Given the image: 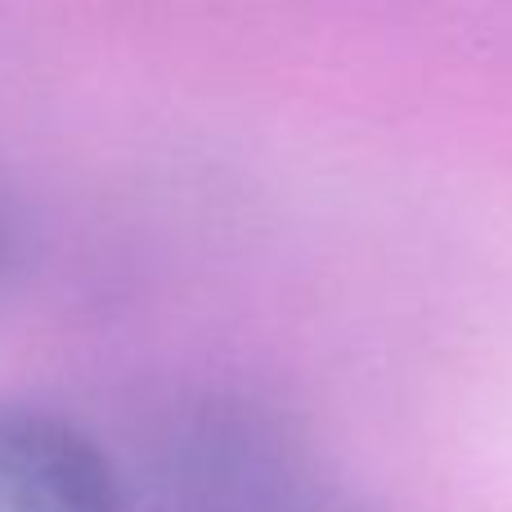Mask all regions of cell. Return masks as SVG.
<instances>
[{"mask_svg":"<svg viewBox=\"0 0 512 512\" xmlns=\"http://www.w3.org/2000/svg\"><path fill=\"white\" fill-rule=\"evenodd\" d=\"M0 512H122V486L86 432L0 405Z\"/></svg>","mask_w":512,"mask_h":512,"instance_id":"1","label":"cell"}]
</instances>
